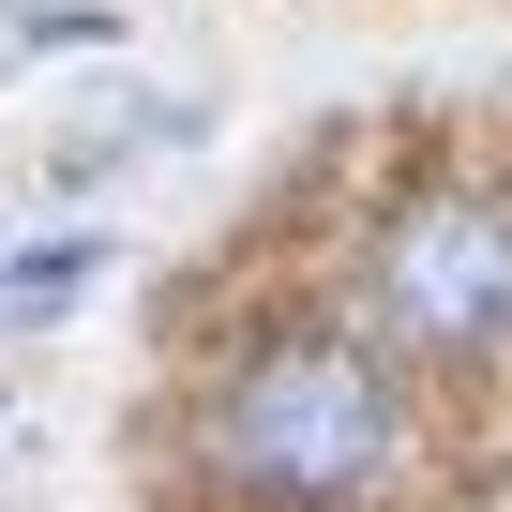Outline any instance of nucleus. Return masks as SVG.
I'll list each match as a JSON object with an SVG mask.
<instances>
[{
  "label": "nucleus",
  "instance_id": "nucleus-4",
  "mask_svg": "<svg viewBox=\"0 0 512 512\" xmlns=\"http://www.w3.org/2000/svg\"><path fill=\"white\" fill-rule=\"evenodd\" d=\"M61 46H121V16H106V0H0V76L61 61Z\"/></svg>",
  "mask_w": 512,
  "mask_h": 512
},
{
  "label": "nucleus",
  "instance_id": "nucleus-2",
  "mask_svg": "<svg viewBox=\"0 0 512 512\" xmlns=\"http://www.w3.org/2000/svg\"><path fill=\"white\" fill-rule=\"evenodd\" d=\"M347 317L392 362L512 347V181H392L347 226Z\"/></svg>",
  "mask_w": 512,
  "mask_h": 512
},
{
  "label": "nucleus",
  "instance_id": "nucleus-1",
  "mask_svg": "<svg viewBox=\"0 0 512 512\" xmlns=\"http://www.w3.org/2000/svg\"><path fill=\"white\" fill-rule=\"evenodd\" d=\"M422 467V362L347 302H256L181 392V482L211 512H377Z\"/></svg>",
  "mask_w": 512,
  "mask_h": 512
},
{
  "label": "nucleus",
  "instance_id": "nucleus-5",
  "mask_svg": "<svg viewBox=\"0 0 512 512\" xmlns=\"http://www.w3.org/2000/svg\"><path fill=\"white\" fill-rule=\"evenodd\" d=\"M0 452H16V407H0Z\"/></svg>",
  "mask_w": 512,
  "mask_h": 512
},
{
  "label": "nucleus",
  "instance_id": "nucleus-3",
  "mask_svg": "<svg viewBox=\"0 0 512 512\" xmlns=\"http://www.w3.org/2000/svg\"><path fill=\"white\" fill-rule=\"evenodd\" d=\"M106 287V241H0V332H46Z\"/></svg>",
  "mask_w": 512,
  "mask_h": 512
}]
</instances>
